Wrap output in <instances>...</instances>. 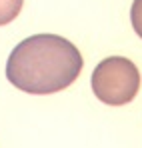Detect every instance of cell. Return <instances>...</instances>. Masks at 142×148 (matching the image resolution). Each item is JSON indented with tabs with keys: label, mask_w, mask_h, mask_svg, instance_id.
Instances as JSON below:
<instances>
[{
	"label": "cell",
	"mask_w": 142,
	"mask_h": 148,
	"mask_svg": "<svg viewBox=\"0 0 142 148\" xmlns=\"http://www.w3.org/2000/svg\"><path fill=\"white\" fill-rule=\"evenodd\" d=\"M140 90V72L136 64L124 56L102 60L92 72V92L108 106H122L136 98Z\"/></svg>",
	"instance_id": "cell-2"
},
{
	"label": "cell",
	"mask_w": 142,
	"mask_h": 148,
	"mask_svg": "<svg viewBox=\"0 0 142 148\" xmlns=\"http://www.w3.org/2000/svg\"><path fill=\"white\" fill-rule=\"evenodd\" d=\"M24 0H0V26L10 24L22 10Z\"/></svg>",
	"instance_id": "cell-3"
},
{
	"label": "cell",
	"mask_w": 142,
	"mask_h": 148,
	"mask_svg": "<svg viewBox=\"0 0 142 148\" xmlns=\"http://www.w3.org/2000/svg\"><path fill=\"white\" fill-rule=\"evenodd\" d=\"M82 66V54L70 40L56 34H34L8 56L6 78L28 94H54L68 88Z\"/></svg>",
	"instance_id": "cell-1"
},
{
	"label": "cell",
	"mask_w": 142,
	"mask_h": 148,
	"mask_svg": "<svg viewBox=\"0 0 142 148\" xmlns=\"http://www.w3.org/2000/svg\"><path fill=\"white\" fill-rule=\"evenodd\" d=\"M130 20H132V28L142 38V0H134L132 2V10H130Z\"/></svg>",
	"instance_id": "cell-4"
}]
</instances>
